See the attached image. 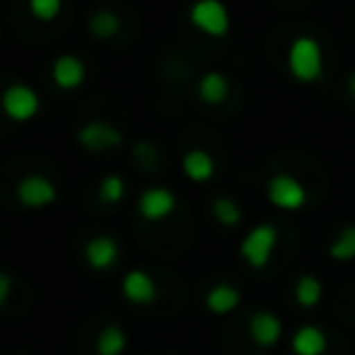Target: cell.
I'll use <instances>...</instances> for the list:
<instances>
[{
  "mask_svg": "<svg viewBox=\"0 0 355 355\" xmlns=\"http://www.w3.org/2000/svg\"><path fill=\"white\" fill-rule=\"evenodd\" d=\"M247 330H250V338L263 349H272L283 338V322L272 311H255L247 322Z\"/></svg>",
  "mask_w": 355,
  "mask_h": 355,
  "instance_id": "obj_10",
  "label": "cell"
},
{
  "mask_svg": "<svg viewBox=\"0 0 355 355\" xmlns=\"http://www.w3.org/2000/svg\"><path fill=\"white\" fill-rule=\"evenodd\" d=\"M322 294H324V286L316 275H302L294 286V300H297L300 308H316Z\"/></svg>",
  "mask_w": 355,
  "mask_h": 355,
  "instance_id": "obj_18",
  "label": "cell"
},
{
  "mask_svg": "<svg viewBox=\"0 0 355 355\" xmlns=\"http://www.w3.org/2000/svg\"><path fill=\"white\" fill-rule=\"evenodd\" d=\"M180 169H183V175H186L191 183H208V180L214 178V172H216V164H214L211 153L194 147V150H189V153L183 155Z\"/></svg>",
  "mask_w": 355,
  "mask_h": 355,
  "instance_id": "obj_14",
  "label": "cell"
},
{
  "mask_svg": "<svg viewBox=\"0 0 355 355\" xmlns=\"http://www.w3.org/2000/svg\"><path fill=\"white\" fill-rule=\"evenodd\" d=\"M227 92H230L227 75L219 72V69H208V72H202L200 80H197V94H200V100L208 103V105H219V103L227 97Z\"/></svg>",
  "mask_w": 355,
  "mask_h": 355,
  "instance_id": "obj_16",
  "label": "cell"
},
{
  "mask_svg": "<svg viewBox=\"0 0 355 355\" xmlns=\"http://www.w3.org/2000/svg\"><path fill=\"white\" fill-rule=\"evenodd\" d=\"M50 78H53V83L58 89L75 92L86 80V64L78 55H72V53H61V55H55V61L50 67Z\"/></svg>",
  "mask_w": 355,
  "mask_h": 355,
  "instance_id": "obj_9",
  "label": "cell"
},
{
  "mask_svg": "<svg viewBox=\"0 0 355 355\" xmlns=\"http://www.w3.org/2000/svg\"><path fill=\"white\" fill-rule=\"evenodd\" d=\"M347 94L355 100V72H349V78H347Z\"/></svg>",
  "mask_w": 355,
  "mask_h": 355,
  "instance_id": "obj_25",
  "label": "cell"
},
{
  "mask_svg": "<svg viewBox=\"0 0 355 355\" xmlns=\"http://www.w3.org/2000/svg\"><path fill=\"white\" fill-rule=\"evenodd\" d=\"M128 349V333L119 324H105L94 341L97 355H122Z\"/></svg>",
  "mask_w": 355,
  "mask_h": 355,
  "instance_id": "obj_17",
  "label": "cell"
},
{
  "mask_svg": "<svg viewBox=\"0 0 355 355\" xmlns=\"http://www.w3.org/2000/svg\"><path fill=\"white\" fill-rule=\"evenodd\" d=\"M64 8V0H28V11L42 19V22H53Z\"/></svg>",
  "mask_w": 355,
  "mask_h": 355,
  "instance_id": "obj_23",
  "label": "cell"
},
{
  "mask_svg": "<svg viewBox=\"0 0 355 355\" xmlns=\"http://www.w3.org/2000/svg\"><path fill=\"white\" fill-rule=\"evenodd\" d=\"M122 297L133 305H150L155 297H158V286L155 280L150 277V272L144 269H130L125 277H122Z\"/></svg>",
  "mask_w": 355,
  "mask_h": 355,
  "instance_id": "obj_11",
  "label": "cell"
},
{
  "mask_svg": "<svg viewBox=\"0 0 355 355\" xmlns=\"http://www.w3.org/2000/svg\"><path fill=\"white\" fill-rule=\"evenodd\" d=\"M286 67L288 75L297 83H316L324 72V58H322V44L313 36H297L288 44L286 53Z\"/></svg>",
  "mask_w": 355,
  "mask_h": 355,
  "instance_id": "obj_1",
  "label": "cell"
},
{
  "mask_svg": "<svg viewBox=\"0 0 355 355\" xmlns=\"http://www.w3.org/2000/svg\"><path fill=\"white\" fill-rule=\"evenodd\" d=\"M17 200L25 208H50L58 202V186L44 175H25L17 180Z\"/></svg>",
  "mask_w": 355,
  "mask_h": 355,
  "instance_id": "obj_7",
  "label": "cell"
},
{
  "mask_svg": "<svg viewBox=\"0 0 355 355\" xmlns=\"http://www.w3.org/2000/svg\"><path fill=\"white\" fill-rule=\"evenodd\" d=\"M0 108L14 122H31L42 111V100L28 83H8L0 94Z\"/></svg>",
  "mask_w": 355,
  "mask_h": 355,
  "instance_id": "obj_3",
  "label": "cell"
},
{
  "mask_svg": "<svg viewBox=\"0 0 355 355\" xmlns=\"http://www.w3.org/2000/svg\"><path fill=\"white\" fill-rule=\"evenodd\" d=\"M11 288H14V280L8 272H0V308L6 305V300L11 297Z\"/></svg>",
  "mask_w": 355,
  "mask_h": 355,
  "instance_id": "obj_24",
  "label": "cell"
},
{
  "mask_svg": "<svg viewBox=\"0 0 355 355\" xmlns=\"http://www.w3.org/2000/svg\"><path fill=\"white\" fill-rule=\"evenodd\" d=\"M211 211H214V219L222 227H236V225H241V216H244L241 208H239V202L233 197H216L214 205H211Z\"/></svg>",
  "mask_w": 355,
  "mask_h": 355,
  "instance_id": "obj_22",
  "label": "cell"
},
{
  "mask_svg": "<svg viewBox=\"0 0 355 355\" xmlns=\"http://www.w3.org/2000/svg\"><path fill=\"white\" fill-rule=\"evenodd\" d=\"M86 28H89V33H92L94 39H111V36H116V33H119L122 22H119V17H116L114 11L100 8V11H94V14L89 17Z\"/></svg>",
  "mask_w": 355,
  "mask_h": 355,
  "instance_id": "obj_19",
  "label": "cell"
},
{
  "mask_svg": "<svg viewBox=\"0 0 355 355\" xmlns=\"http://www.w3.org/2000/svg\"><path fill=\"white\" fill-rule=\"evenodd\" d=\"M241 305V291L230 283H216L214 288H208L205 294V308L216 316H225V313H233L236 308Z\"/></svg>",
  "mask_w": 355,
  "mask_h": 355,
  "instance_id": "obj_15",
  "label": "cell"
},
{
  "mask_svg": "<svg viewBox=\"0 0 355 355\" xmlns=\"http://www.w3.org/2000/svg\"><path fill=\"white\" fill-rule=\"evenodd\" d=\"M83 258H86V263H89L94 272H103V269H108V266L116 263V258H119V244H116L111 236H94V239H89V244L83 247Z\"/></svg>",
  "mask_w": 355,
  "mask_h": 355,
  "instance_id": "obj_12",
  "label": "cell"
},
{
  "mask_svg": "<svg viewBox=\"0 0 355 355\" xmlns=\"http://www.w3.org/2000/svg\"><path fill=\"white\" fill-rule=\"evenodd\" d=\"M175 205H178V200H175L172 189H166V186H150V189H144L139 194V202H136L141 219H147V222H161V219L172 216Z\"/></svg>",
  "mask_w": 355,
  "mask_h": 355,
  "instance_id": "obj_8",
  "label": "cell"
},
{
  "mask_svg": "<svg viewBox=\"0 0 355 355\" xmlns=\"http://www.w3.org/2000/svg\"><path fill=\"white\" fill-rule=\"evenodd\" d=\"M327 349V336L316 324H302L291 336V352L294 355H324Z\"/></svg>",
  "mask_w": 355,
  "mask_h": 355,
  "instance_id": "obj_13",
  "label": "cell"
},
{
  "mask_svg": "<svg viewBox=\"0 0 355 355\" xmlns=\"http://www.w3.org/2000/svg\"><path fill=\"white\" fill-rule=\"evenodd\" d=\"M75 141H78V147L86 150V153H105V150L119 147V144L125 141V136H122V130L114 128L111 122H105V119H92V122H86V125L78 128Z\"/></svg>",
  "mask_w": 355,
  "mask_h": 355,
  "instance_id": "obj_6",
  "label": "cell"
},
{
  "mask_svg": "<svg viewBox=\"0 0 355 355\" xmlns=\"http://www.w3.org/2000/svg\"><path fill=\"white\" fill-rule=\"evenodd\" d=\"M189 22L205 36H225L230 31V11L222 0H194L189 8Z\"/></svg>",
  "mask_w": 355,
  "mask_h": 355,
  "instance_id": "obj_5",
  "label": "cell"
},
{
  "mask_svg": "<svg viewBox=\"0 0 355 355\" xmlns=\"http://www.w3.org/2000/svg\"><path fill=\"white\" fill-rule=\"evenodd\" d=\"M330 258L338 263L355 261V225H347L338 230V236L330 241Z\"/></svg>",
  "mask_w": 355,
  "mask_h": 355,
  "instance_id": "obj_21",
  "label": "cell"
},
{
  "mask_svg": "<svg viewBox=\"0 0 355 355\" xmlns=\"http://www.w3.org/2000/svg\"><path fill=\"white\" fill-rule=\"evenodd\" d=\"M266 197L280 211H302L308 205V189L300 178L280 172L266 183Z\"/></svg>",
  "mask_w": 355,
  "mask_h": 355,
  "instance_id": "obj_4",
  "label": "cell"
},
{
  "mask_svg": "<svg viewBox=\"0 0 355 355\" xmlns=\"http://www.w3.org/2000/svg\"><path fill=\"white\" fill-rule=\"evenodd\" d=\"M125 194H128V183H125L122 175L108 172V175L100 178V186H97L100 202H105V205H119V202L125 200Z\"/></svg>",
  "mask_w": 355,
  "mask_h": 355,
  "instance_id": "obj_20",
  "label": "cell"
},
{
  "mask_svg": "<svg viewBox=\"0 0 355 355\" xmlns=\"http://www.w3.org/2000/svg\"><path fill=\"white\" fill-rule=\"evenodd\" d=\"M275 247H277V227L269 225V222H261V225H255L252 230L244 233V239L239 244V252H241L247 266L263 269L272 261Z\"/></svg>",
  "mask_w": 355,
  "mask_h": 355,
  "instance_id": "obj_2",
  "label": "cell"
}]
</instances>
